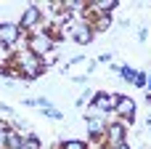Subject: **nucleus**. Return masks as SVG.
<instances>
[{
  "label": "nucleus",
  "mask_w": 151,
  "mask_h": 149,
  "mask_svg": "<svg viewBox=\"0 0 151 149\" xmlns=\"http://www.w3.org/2000/svg\"><path fill=\"white\" fill-rule=\"evenodd\" d=\"M45 112H48V117H53V120H61V112H58V109H50V107H48Z\"/></svg>",
  "instance_id": "obj_15"
},
{
  "label": "nucleus",
  "mask_w": 151,
  "mask_h": 149,
  "mask_svg": "<svg viewBox=\"0 0 151 149\" xmlns=\"http://www.w3.org/2000/svg\"><path fill=\"white\" fill-rule=\"evenodd\" d=\"M122 139H125V128H122V125H117V123H114V125H109V141H111L114 147H119V144H122Z\"/></svg>",
  "instance_id": "obj_7"
},
{
  "label": "nucleus",
  "mask_w": 151,
  "mask_h": 149,
  "mask_svg": "<svg viewBox=\"0 0 151 149\" xmlns=\"http://www.w3.org/2000/svg\"><path fill=\"white\" fill-rule=\"evenodd\" d=\"M88 131H90V136H98V133H101V123H96V120H88Z\"/></svg>",
  "instance_id": "obj_12"
},
{
  "label": "nucleus",
  "mask_w": 151,
  "mask_h": 149,
  "mask_svg": "<svg viewBox=\"0 0 151 149\" xmlns=\"http://www.w3.org/2000/svg\"><path fill=\"white\" fill-rule=\"evenodd\" d=\"M40 21V11L32 5V8H27V13H24V19H21V27H32V24H37Z\"/></svg>",
  "instance_id": "obj_8"
},
{
  "label": "nucleus",
  "mask_w": 151,
  "mask_h": 149,
  "mask_svg": "<svg viewBox=\"0 0 151 149\" xmlns=\"http://www.w3.org/2000/svg\"><path fill=\"white\" fill-rule=\"evenodd\" d=\"M61 149H85V144H82V141H66Z\"/></svg>",
  "instance_id": "obj_13"
},
{
  "label": "nucleus",
  "mask_w": 151,
  "mask_h": 149,
  "mask_svg": "<svg viewBox=\"0 0 151 149\" xmlns=\"http://www.w3.org/2000/svg\"><path fill=\"white\" fill-rule=\"evenodd\" d=\"M72 37H74L80 45H88V43L93 40V32H90V27H88V24H77V27L72 29Z\"/></svg>",
  "instance_id": "obj_4"
},
{
  "label": "nucleus",
  "mask_w": 151,
  "mask_h": 149,
  "mask_svg": "<svg viewBox=\"0 0 151 149\" xmlns=\"http://www.w3.org/2000/svg\"><path fill=\"white\" fill-rule=\"evenodd\" d=\"M114 101H117L114 109H117L125 120H133V117H135V101H133L130 96H114Z\"/></svg>",
  "instance_id": "obj_1"
},
{
  "label": "nucleus",
  "mask_w": 151,
  "mask_h": 149,
  "mask_svg": "<svg viewBox=\"0 0 151 149\" xmlns=\"http://www.w3.org/2000/svg\"><path fill=\"white\" fill-rule=\"evenodd\" d=\"M5 144H8V149H24L21 136H16V133H5Z\"/></svg>",
  "instance_id": "obj_9"
},
{
  "label": "nucleus",
  "mask_w": 151,
  "mask_h": 149,
  "mask_svg": "<svg viewBox=\"0 0 151 149\" xmlns=\"http://www.w3.org/2000/svg\"><path fill=\"white\" fill-rule=\"evenodd\" d=\"M24 149H40V139H37V136L32 133V136H29V139L24 141Z\"/></svg>",
  "instance_id": "obj_11"
},
{
  "label": "nucleus",
  "mask_w": 151,
  "mask_h": 149,
  "mask_svg": "<svg viewBox=\"0 0 151 149\" xmlns=\"http://www.w3.org/2000/svg\"><path fill=\"white\" fill-rule=\"evenodd\" d=\"M0 32H3V43L11 45L19 40V27H11V24H0Z\"/></svg>",
  "instance_id": "obj_6"
},
{
  "label": "nucleus",
  "mask_w": 151,
  "mask_h": 149,
  "mask_svg": "<svg viewBox=\"0 0 151 149\" xmlns=\"http://www.w3.org/2000/svg\"><path fill=\"white\" fill-rule=\"evenodd\" d=\"M29 48L35 51V56L48 53V51H50V37H45V35H35V37L29 40Z\"/></svg>",
  "instance_id": "obj_3"
},
{
  "label": "nucleus",
  "mask_w": 151,
  "mask_h": 149,
  "mask_svg": "<svg viewBox=\"0 0 151 149\" xmlns=\"http://www.w3.org/2000/svg\"><path fill=\"white\" fill-rule=\"evenodd\" d=\"M109 27V16H101V21H98V29H106Z\"/></svg>",
  "instance_id": "obj_16"
},
{
  "label": "nucleus",
  "mask_w": 151,
  "mask_h": 149,
  "mask_svg": "<svg viewBox=\"0 0 151 149\" xmlns=\"http://www.w3.org/2000/svg\"><path fill=\"white\" fill-rule=\"evenodd\" d=\"M114 104H117V101H114V96H109V93H96V96H93V107H96V109L111 112Z\"/></svg>",
  "instance_id": "obj_5"
},
{
  "label": "nucleus",
  "mask_w": 151,
  "mask_h": 149,
  "mask_svg": "<svg viewBox=\"0 0 151 149\" xmlns=\"http://www.w3.org/2000/svg\"><path fill=\"white\" fill-rule=\"evenodd\" d=\"M19 64H21V72L27 75V77H35V75H40V69H42V61L37 59V56H21L19 59Z\"/></svg>",
  "instance_id": "obj_2"
},
{
  "label": "nucleus",
  "mask_w": 151,
  "mask_h": 149,
  "mask_svg": "<svg viewBox=\"0 0 151 149\" xmlns=\"http://www.w3.org/2000/svg\"><path fill=\"white\" fill-rule=\"evenodd\" d=\"M122 75H125V77H127L130 83H135V72H133L130 67H122Z\"/></svg>",
  "instance_id": "obj_14"
},
{
  "label": "nucleus",
  "mask_w": 151,
  "mask_h": 149,
  "mask_svg": "<svg viewBox=\"0 0 151 149\" xmlns=\"http://www.w3.org/2000/svg\"><path fill=\"white\" fill-rule=\"evenodd\" d=\"M114 149H127V144H119V147H114Z\"/></svg>",
  "instance_id": "obj_17"
},
{
  "label": "nucleus",
  "mask_w": 151,
  "mask_h": 149,
  "mask_svg": "<svg viewBox=\"0 0 151 149\" xmlns=\"http://www.w3.org/2000/svg\"><path fill=\"white\" fill-rule=\"evenodd\" d=\"M93 8H96V11H104V16H106V11H114L117 3H111V0H109V3H96Z\"/></svg>",
  "instance_id": "obj_10"
}]
</instances>
